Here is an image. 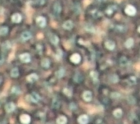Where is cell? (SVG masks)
Segmentation results:
<instances>
[{
  "label": "cell",
  "instance_id": "obj_25",
  "mask_svg": "<svg viewBox=\"0 0 140 124\" xmlns=\"http://www.w3.org/2000/svg\"><path fill=\"white\" fill-rule=\"evenodd\" d=\"M128 64V61L127 60L126 58L123 57V58H122L120 59V64H121L122 66H126Z\"/></svg>",
  "mask_w": 140,
  "mask_h": 124
},
{
  "label": "cell",
  "instance_id": "obj_22",
  "mask_svg": "<svg viewBox=\"0 0 140 124\" xmlns=\"http://www.w3.org/2000/svg\"><path fill=\"white\" fill-rule=\"evenodd\" d=\"M90 76L93 78V80H94L95 82H97L98 80V73L96 72H90Z\"/></svg>",
  "mask_w": 140,
  "mask_h": 124
},
{
  "label": "cell",
  "instance_id": "obj_4",
  "mask_svg": "<svg viewBox=\"0 0 140 124\" xmlns=\"http://www.w3.org/2000/svg\"><path fill=\"white\" fill-rule=\"evenodd\" d=\"M27 98L29 100L33 102H37L39 99V96L36 93H33L32 94H31L30 96H27Z\"/></svg>",
  "mask_w": 140,
  "mask_h": 124
},
{
  "label": "cell",
  "instance_id": "obj_19",
  "mask_svg": "<svg viewBox=\"0 0 140 124\" xmlns=\"http://www.w3.org/2000/svg\"><path fill=\"white\" fill-rule=\"evenodd\" d=\"M42 66L44 68H48L50 66V61L47 58H44L42 61Z\"/></svg>",
  "mask_w": 140,
  "mask_h": 124
},
{
  "label": "cell",
  "instance_id": "obj_14",
  "mask_svg": "<svg viewBox=\"0 0 140 124\" xmlns=\"http://www.w3.org/2000/svg\"><path fill=\"white\" fill-rule=\"evenodd\" d=\"M63 27L67 30H69V29H72V27H73V23L71 21H66L64 25H63Z\"/></svg>",
  "mask_w": 140,
  "mask_h": 124
},
{
  "label": "cell",
  "instance_id": "obj_5",
  "mask_svg": "<svg viewBox=\"0 0 140 124\" xmlns=\"http://www.w3.org/2000/svg\"><path fill=\"white\" fill-rule=\"evenodd\" d=\"M82 97H83V99L86 102H90L91 99H92V94L90 91H86L83 93V95H82Z\"/></svg>",
  "mask_w": 140,
  "mask_h": 124
},
{
  "label": "cell",
  "instance_id": "obj_13",
  "mask_svg": "<svg viewBox=\"0 0 140 124\" xmlns=\"http://www.w3.org/2000/svg\"><path fill=\"white\" fill-rule=\"evenodd\" d=\"M12 21L14 23H19L21 21V15L18 13H15L12 16Z\"/></svg>",
  "mask_w": 140,
  "mask_h": 124
},
{
  "label": "cell",
  "instance_id": "obj_20",
  "mask_svg": "<svg viewBox=\"0 0 140 124\" xmlns=\"http://www.w3.org/2000/svg\"><path fill=\"white\" fill-rule=\"evenodd\" d=\"M51 43L54 45H56L58 43H59V38L56 35H52L51 37Z\"/></svg>",
  "mask_w": 140,
  "mask_h": 124
},
{
  "label": "cell",
  "instance_id": "obj_2",
  "mask_svg": "<svg viewBox=\"0 0 140 124\" xmlns=\"http://www.w3.org/2000/svg\"><path fill=\"white\" fill-rule=\"evenodd\" d=\"M20 120L23 124H29L31 121V117L29 115L23 114L20 117Z\"/></svg>",
  "mask_w": 140,
  "mask_h": 124
},
{
  "label": "cell",
  "instance_id": "obj_1",
  "mask_svg": "<svg viewBox=\"0 0 140 124\" xmlns=\"http://www.w3.org/2000/svg\"><path fill=\"white\" fill-rule=\"evenodd\" d=\"M125 12L126 13V14L129 15H134L136 14V8L132 6V5H128L125 10Z\"/></svg>",
  "mask_w": 140,
  "mask_h": 124
},
{
  "label": "cell",
  "instance_id": "obj_24",
  "mask_svg": "<svg viewBox=\"0 0 140 124\" xmlns=\"http://www.w3.org/2000/svg\"><path fill=\"white\" fill-rule=\"evenodd\" d=\"M8 29L7 27H2L0 28V34L1 35H5L7 33Z\"/></svg>",
  "mask_w": 140,
  "mask_h": 124
},
{
  "label": "cell",
  "instance_id": "obj_15",
  "mask_svg": "<svg viewBox=\"0 0 140 124\" xmlns=\"http://www.w3.org/2000/svg\"><path fill=\"white\" fill-rule=\"evenodd\" d=\"M21 37H22L23 39L27 40V39H30V38L31 37V33L29 32V31H24L23 33H22Z\"/></svg>",
  "mask_w": 140,
  "mask_h": 124
},
{
  "label": "cell",
  "instance_id": "obj_9",
  "mask_svg": "<svg viewBox=\"0 0 140 124\" xmlns=\"http://www.w3.org/2000/svg\"><path fill=\"white\" fill-rule=\"evenodd\" d=\"M15 109V105L12 102H10V103L7 104L6 106H5V109L7 112H11L14 111Z\"/></svg>",
  "mask_w": 140,
  "mask_h": 124
},
{
  "label": "cell",
  "instance_id": "obj_3",
  "mask_svg": "<svg viewBox=\"0 0 140 124\" xmlns=\"http://www.w3.org/2000/svg\"><path fill=\"white\" fill-rule=\"evenodd\" d=\"M77 120L80 124H87L88 123V117L86 115H82L78 117Z\"/></svg>",
  "mask_w": 140,
  "mask_h": 124
},
{
  "label": "cell",
  "instance_id": "obj_7",
  "mask_svg": "<svg viewBox=\"0 0 140 124\" xmlns=\"http://www.w3.org/2000/svg\"><path fill=\"white\" fill-rule=\"evenodd\" d=\"M80 59H81L80 56L79 54H77V53L73 54V55L71 56V58H70V60H71L73 63H74V64H78V63L80 61Z\"/></svg>",
  "mask_w": 140,
  "mask_h": 124
},
{
  "label": "cell",
  "instance_id": "obj_18",
  "mask_svg": "<svg viewBox=\"0 0 140 124\" xmlns=\"http://www.w3.org/2000/svg\"><path fill=\"white\" fill-rule=\"evenodd\" d=\"M122 114H123V112L121 109H117L113 112V115L116 117H120L122 116Z\"/></svg>",
  "mask_w": 140,
  "mask_h": 124
},
{
  "label": "cell",
  "instance_id": "obj_17",
  "mask_svg": "<svg viewBox=\"0 0 140 124\" xmlns=\"http://www.w3.org/2000/svg\"><path fill=\"white\" fill-rule=\"evenodd\" d=\"M64 73H65V70L63 69V68H61L59 71L56 72V75L58 78H61L64 75Z\"/></svg>",
  "mask_w": 140,
  "mask_h": 124
},
{
  "label": "cell",
  "instance_id": "obj_10",
  "mask_svg": "<svg viewBox=\"0 0 140 124\" xmlns=\"http://www.w3.org/2000/svg\"><path fill=\"white\" fill-rule=\"evenodd\" d=\"M20 58L21 60L23 61V62H25V63H28L30 61V56L29 53H23L22 55L20 56Z\"/></svg>",
  "mask_w": 140,
  "mask_h": 124
},
{
  "label": "cell",
  "instance_id": "obj_11",
  "mask_svg": "<svg viewBox=\"0 0 140 124\" xmlns=\"http://www.w3.org/2000/svg\"><path fill=\"white\" fill-rule=\"evenodd\" d=\"M66 122H67L66 117L65 116H63V115L59 116V117L57 118V120H56L57 124H66Z\"/></svg>",
  "mask_w": 140,
  "mask_h": 124
},
{
  "label": "cell",
  "instance_id": "obj_27",
  "mask_svg": "<svg viewBox=\"0 0 140 124\" xmlns=\"http://www.w3.org/2000/svg\"><path fill=\"white\" fill-rule=\"evenodd\" d=\"M86 30L88 31H90V32H94L95 30H94V28H93L91 25H88L86 27H85Z\"/></svg>",
  "mask_w": 140,
  "mask_h": 124
},
{
  "label": "cell",
  "instance_id": "obj_26",
  "mask_svg": "<svg viewBox=\"0 0 140 124\" xmlns=\"http://www.w3.org/2000/svg\"><path fill=\"white\" fill-rule=\"evenodd\" d=\"M63 91H64V93L66 96H72V91H71L69 88H65Z\"/></svg>",
  "mask_w": 140,
  "mask_h": 124
},
{
  "label": "cell",
  "instance_id": "obj_16",
  "mask_svg": "<svg viewBox=\"0 0 140 124\" xmlns=\"http://www.w3.org/2000/svg\"><path fill=\"white\" fill-rule=\"evenodd\" d=\"M125 47H126L127 48H131V47L133 46V39L132 38L128 39L126 40V42H125Z\"/></svg>",
  "mask_w": 140,
  "mask_h": 124
},
{
  "label": "cell",
  "instance_id": "obj_12",
  "mask_svg": "<svg viewBox=\"0 0 140 124\" xmlns=\"http://www.w3.org/2000/svg\"><path fill=\"white\" fill-rule=\"evenodd\" d=\"M38 80V76L36 74H31L27 77V80L30 82H34Z\"/></svg>",
  "mask_w": 140,
  "mask_h": 124
},
{
  "label": "cell",
  "instance_id": "obj_30",
  "mask_svg": "<svg viewBox=\"0 0 140 124\" xmlns=\"http://www.w3.org/2000/svg\"><path fill=\"white\" fill-rule=\"evenodd\" d=\"M129 81L131 82V84H134V83H136V78H135L134 77H131L129 78Z\"/></svg>",
  "mask_w": 140,
  "mask_h": 124
},
{
  "label": "cell",
  "instance_id": "obj_31",
  "mask_svg": "<svg viewBox=\"0 0 140 124\" xmlns=\"http://www.w3.org/2000/svg\"><path fill=\"white\" fill-rule=\"evenodd\" d=\"M99 1H100V2H102V1H104V0H99Z\"/></svg>",
  "mask_w": 140,
  "mask_h": 124
},
{
  "label": "cell",
  "instance_id": "obj_29",
  "mask_svg": "<svg viewBox=\"0 0 140 124\" xmlns=\"http://www.w3.org/2000/svg\"><path fill=\"white\" fill-rule=\"evenodd\" d=\"M12 93H14V94H19L20 93V90H19V88H18V87H13V88H12Z\"/></svg>",
  "mask_w": 140,
  "mask_h": 124
},
{
  "label": "cell",
  "instance_id": "obj_28",
  "mask_svg": "<svg viewBox=\"0 0 140 124\" xmlns=\"http://www.w3.org/2000/svg\"><path fill=\"white\" fill-rule=\"evenodd\" d=\"M10 48V43H8V42H6L5 44H3V45H2V49L3 50H7V49H9Z\"/></svg>",
  "mask_w": 140,
  "mask_h": 124
},
{
  "label": "cell",
  "instance_id": "obj_6",
  "mask_svg": "<svg viewBox=\"0 0 140 124\" xmlns=\"http://www.w3.org/2000/svg\"><path fill=\"white\" fill-rule=\"evenodd\" d=\"M37 21V23L41 26V27H44L45 26V23H46V21H45V18L44 17H42V16H39L37 18L36 20Z\"/></svg>",
  "mask_w": 140,
  "mask_h": 124
},
{
  "label": "cell",
  "instance_id": "obj_23",
  "mask_svg": "<svg viewBox=\"0 0 140 124\" xmlns=\"http://www.w3.org/2000/svg\"><path fill=\"white\" fill-rule=\"evenodd\" d=\"M54 12L56 13V14H59L60 12H61V6L59 3H56L55 5H54Z\"/></svg>",
  "mask_w": 140,
  "mask_h": 124
},
{
  "label": "cell",
  "instance_id": "obj_21",
  "mask_svg": "<svg viewBox=\"0 0 140 124\" xmlns=\"http://www.w3.org/2000/svg\"><path fill=\"white\" fill-rule=\"evenodd\" d=\"M18 74H19V72H18V69L17 68H14V69H12V71H11V73H10L11 76H12V77H18Z\"/></svg>",
  "mask_w": 140,
  "mask_h": 124
},
{
  "label": "cell",
  "instance_id": "obj_8",
  "mask_svg": "<svg viewBox=\"0 0 140 124\" xmlns=\"http://www.w3.org/2000/svg\"><path fill=\"white\" fill-rule=\"evenodd\" d=\"M115 44L113 41H111V40H107V42L105 43V47L108 49V50H113L115 48Z\"/></svg>",
  "mask_w": 140,
  "mask_h": 124
}]
</instances>
